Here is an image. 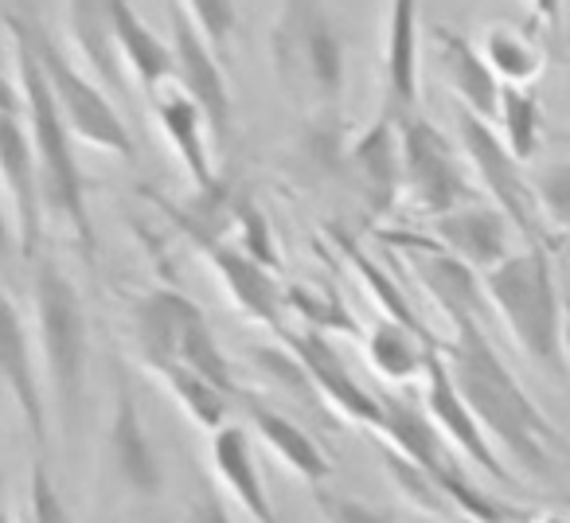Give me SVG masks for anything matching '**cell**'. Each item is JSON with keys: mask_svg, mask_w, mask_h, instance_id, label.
<instances>
[{"mask_svg": "<svg viewBox=\"0 0 570 523\" xmlns=\"http://www.w3.org/2000/svg\"><path fill=\"white\" fill-rule=\"evenodd\" d=\"M442 356L489 442L500 445L512 465L528 468V473H547L551 450L559 445V430L539 411L535 398L520 387L512 367L500 359L497 344L489 341L481 320L450 325V341L442 344Z\"/></svg>", "mask_w": 570, "mask_h": 523, "instance_id": "1", "label": "cell"}, {"mask_svg": "<svg viewBox=\"0 0 570 523\" xmlns=\"http://www.w3.org/2000/svg\"><path fill=\"white\" fill-rule=\"evenodd\" d=\"M12 59H17V90H20V102H24L28 137H32L36 165H40L43 207H48L51 219H59L71 230L82 258L95 262L98 235H95V223H90L87 176H82L79 157H75V134L67 126L63 110L56 106V98H51V87L43 79V67L36 59V51L17 32H12Z\"/></svg>", "mask_w": 570, "mask_h": 523, "instance_id": "2", "label": "cell"}, {"mask_svg": "<svg viewBox=\"0 0 570 523\" xmlns=\"http://www.w3.org/2000/svg\"><path fill=\"white\" fill-rule=\"evenodd\" d=\"M484 294H489L492 313L504 320L515 348L543 372L559 375L562 356H567V344H562L567 302L554 286L551 250H531V246L515 250L497 270L484 274Z\"/></svg>", "mask_w": 570, "mask_h": 523, "instance_id": "3", "label": "cell"}, {"mask_svg": "<svg viewBox=\"0 0 570 523\" xmlns=\"http://www.w3.org/2000/svg\"><path fill=\"white\" fill-rule=\"evenodd\" d=\"M269 59L289 102L333 114L344 95V36L321 0H282L269 28Z\"/></svg>", "mask_w": 570, "mask_h": 523, "instance_id": "4", "label": "cell"}, {"mask_svg": "<svg viewBox=\"0 0 570 523\" xmlns=\"http://www.w3.org/2000/svg\"><path fill=\"white\" fill-rule=\"evenodd\" d=\"M32 302H36V336L48 387L59 403L67 434H79L82 403H87V364H90V333L87 309L75 282L43 254L32 266Z\"/></svg>", "mask_w": 570, "mask_h": 523, "instance_id": "5", "label": "cell"}, {"mask_svg": "<svg viewBox=\"0 0 570 523\" xmlns=\"http://www.w3.org/2000/svg\"><path fill=\"white\" fill-rule=\"evenodd\" d=\"M129 333H134L137 356L153 375H165L168 367H188L227 395H238L230 359L223 356L204 309L180 289L157 286L137 297L129 305Z\"/></svg>", "mask_w": 570, "mask_h": 523, "instance_id": "6", "label": "cell"}, {"mask_svg": "<svg viewBox=\"0 0 570 523\" xmlns=\"http://www.w3.org/2000/svg\"><path fill=\"white\" fill-rule=\"evenodd\" d=\"M9 32L24 36L28 48L36 51V59H40V67H43V79H48V87H51V98H56V106L63 110L75 141H87L102 152L134 160V152H137L134 137H129V126L121 121V114L114 110L102 82L87 79L36 20L20 17V12H9Z\"/></svg>", "mask_w": 570, "mask_h": 523, "instance_id": "7", "label": "cell"}, {"mask_svg": "<svg viewBox=\"0 0 570 523\" xmlns=\"http://www.w3.org/2000/svg\"><path fill=\"white\" fill-rule=\"evenodd\" d=\"M453 129H458V145L469 165H473L481 188L489 191L492 204L512 219L523 246H531V250H554V238H551V230H547L543 211H539L535 188H531V172L512 157V149H508L504 137L497 134V126L476 118L465 106H458Z\"/></svg>", "mask_w": 570, "mask_h": 523, "instance_id": "8", "label": "cell"}, {"mask_svg": "<svg viewBox=\"0 0 570 523\" xmlns=\"http://www.w3.org/2000/svg\"><path fill=\"white\" fill-rule=\"evenodd\" d=\"M145 196H149L153 204H157L160 211L173 219V227L180 230V235L188 238L199 254H204L207 266L215 270V278L223 282V289H227V297L235 302V309L243 313V317H250V320H258V325L282 333V302H285V294H282V286L274 282V270H269V266H262V262L254 258V254H246L238 243H230L227 235H219V230H212L207 223H199L188 207H176L168 196L149 191V188H145Z\"/></svg>", "mask_w": 570, "mask_h": 523, "instance_id": "9", "label": "cell"}, {"mask_svg": "<svg viewBox=\"0 0 570 523\" xmlns=\"http://www.w3.org/2000/svg\"><path fill=\"white\" fill-rule=\"evenodd\" d=\"M399 141H403V196L411 199V207L438 219L481 199V191L469 180V160L461 145H453L434 121H426L422 114H406L399 118Z\"/></svg>", "mask_w": 570, "mask_h": 523, "instance_id": "10", "label": "cell"}, {"mask_svg": "<svg viewBox=\"0 0 570 523\" xmlns=\"http://www.w3.org/2000/svg\"><path fill=\"white\" fill-rule=\"evenodd\" d=\"M0 165H4V191H9L12 207V227H17V243L24 262L43 258V184L40 165H36L32 137H28L24 102H20L17 79L4 87V110H0Z\"/></svg>", "mask_w": 570, "mask_h": 523, "instance_id": "11", "label": "cell"}, {"mask_svg": "<svg viewBox=\"0 0 570 523\" xmlns=\"http://www.w3.org/2000/svg\"><path fill=\"white\" fill-rule=\"evenodd\" d=\"M106 461L114 468V481L121 484L129 504L149 507L153 500H160L165 489V468H160L157 445H153L149 430H145L141 406L129 387V379L121 375V367H114V398H110V426H106Z\"/></svg>", "mask_w": 570, "mask_h": 523, "instance_id": "12", "label": "cell"}, {"mask_svg": "<svg viewBox=\"0 0 570 523\" xmlns=\"http://www.w3.org/2000/svg\"><path fill=\"white\" fill-rule=\"evenodd\" d=\"M277 336H282L285 348L302 359L313 391H317L336 414H344L352 426L383 434V395H372V391L348 372L344 356L336 352V344L328 341L325 333H317V328H305V333L282 328Z\"/></svg>", "mask_w": 570, "mask_h": 523, "instance_id": "13", "label": "cell"}, {"mask_svg": "<svg viewBox=\"0 0 570 523\" xmlns=\"http://www.w3.org/2000/svg\"><path fill=\"white\" fill-rule=\"evenodd\" d=\"M387 243L406 254V266L414 270L419 286L438 302V309L445 313L450 325H458V320H481L484 325L489 320L492 305L489 294H484V274H476L473 266L453 258L450 250H442L434 238L391 235Z\"/></svg>", "mask_w": 570, "mask_h": 523, "instance_id": "14", "label": "cell"}, {"mask_svg": "<svg viewBox=\"0 0 570 523\" xmlns=\"http://www.w3.org/2000/svg\"><path fill=\"white\" fill-rule=\"evenodd\" d=\"M173 59H176V87L191 98V102L204 110L207 126L215 137L230 134V118H235V106H230V87L227 75H223L215 48L207 43V36L191 24V17L184 12V4H173Z\"/></svg>", "mask_w": 570, "mask_h": 523, "instance_id": "15", "label": "cell"}, {"mask_svg": "<svg viewBox=\"0 0 570 523\" xmlns=\"http://www.w3.org/2000/svg\"><path fill=\"white\" fill-rule=\"evenodd\" d=\"M422 406L430 411V418L438 422L445 437L481 468L484 476L504 484L508 481V465L497 457V445L489 442V434L481 430V422L473 418L469 403L461 398L458 383H453L450 367H445L442 344H430L426 352V375H422Z\"/></svg>", "mask_w": 570, "mask_h": 523, "instance_id": "16", "label": "cell"}, {"mask_svg": "<svg viewBox=\"0 0 570 523\" xmlns=\"http://www.w3.org/2000/svg\"><path fill=\"white\" fill-rule=\"evenodd\" d=\"M344 168H348L356 191L364 196L367 211L375 219H383L403 199V141H399V121L391 114L375 118L344 149Z\"/></svg>", "mask_w": 570, "mask_h": 523, "instance_id": "17", "label": "cell"}, {"mask_svg": "<svg viewBox=\"0 0 570 523\" xmlns=\"http://www.w3.org/2000/svg\"><path fill=\"white\" fill-rule=\"evenodd\" d=\"M434 243L442 250H450L453 258H461L465 266H473L476 274H492L500 262L512 258V238L515 227L497 204H465L458 211H445L434 219Z\"/></svg>", "mask_w": 570, "mask_h": 523, "instance_id": "18", "label": "cell"}, {"mask_svg": "<svg viewBox=\"0 0 570 523\" xmlns=\"http://www.w3.org/2000/svg\"><path fill=\"white\" fill-rule=\"evenodd\" d=\"M153 106V118H157L160 134L165 141L173 145V152L180 157L184 172L191 176L199 196H212L219 191V180H215V168H212V152H207V118L188 95H184L176 82H168L165 90L149 98Z\"/></svg>", "mask_w": 570, "mask_h": 523, "instance_id": "19", "label": "cell"}, {"mask_svg": "<svg viewBox=\"0 0 570 523\" xmlns=\"http://www.w3.org/2000/svg\"><path fill=\"white\" fill-rule=\"evenodd\" d=\"M207 465H212L215 481L223 484V492H227L254 523H277L269 492H266V484H262L258 461H254V445L243 426L230 422L219 434L207 437Z\"/></svg>", "mask_w": 570, "mask_h": 523, "instance_id": "20", "label": "cell"}, {"mask_svg": "<svg viewBox=\"0 0 570 523\" xmlns=\"http://www.w3.org/2000/svg\"><path fill=\"white\" fill-rule=\"evenodd\" d=\"M434 40H438V67H442L445 82H450V90L458 95V102L484 121L500 118L504 82L497 79V71L489 67L484 51H476L465 36L453 32V28H445V24L434 28Z\"/></svg>", "mask_w": 570, "mask_h": 523, "instance_id": "21", "label": "cell"}, {"mask_svg": "<svg viewBox=\"0 0 570 523\" xmlns=\"http://www.w3.org/2000/svg\"><path fill=\"white\" fill-rule=\"evenodd\" d=\"M419 4L422 0H391V17H387V59H383V71H387V110L391 118H406V114H419Z\"/></svg>", "mask_w": 570, "mask_h": 523, "instance_id": "22", "label": "cell"}, {"mask_svg": "<svg viewBox=\"0 0 570 523\" xmlns=\"http://www.w3.org/2000/svg\"><path fill=\"white\" fill-rule=\"evenodd\" d=\"M4 383H9V395L17 403L20 418H24L28 437L43 453V445H48V403H43L40 379L32 372V341H28L24 313H20L17 297H4Z\"/></svg>", "mask_w": 570, "mask_h": 523, "instance_id": "23", "label": "cell"}, {"mask_svg": "<svg viewBox=\"0 0 570 523\" xmlns=\"http://www.w3.org/2000/svg\"><path fill=\"white\" fill-rule=\"evenodd\" d=\"M110 28H114V43H118L129 75H134L145 95L153 98L157 90H165L168 82L176 79L173 43H165L145 24L141 12L134 9V0H110Z\"/></svg>", "mask_w": 570, "mask_h": 523, "instance_id": "24", "label": "cell"}, {"mask_svg": "<svg viewBox=\"0 0 570 523\" xmlns=\"http://www.w3.org/2000/svg\"><path fill=\"white\" fill-rule=\"evenodd\" d=\"M383 395V437L395 453L411 457L414 465H422L426 473L434 476H445L453 473V461H450V450L442 442V430L438 422L430 418V411L414 398H403L395 391H380Z\"/></svg>", "mask_w": 570, "mask_h": 523, "instance_id": "25", "label": "cell"}, {"mask_svg": "<svg viewBox=\"0 0 570 523\" xmlns=\"http://www.w3.org/2000/svg\"><path fill=\"white\" fill-rule=\"evenodd\" d=\"M243 406H246V414H250V426L258 430L262 442L274 450V457H282V465L289 468V473H297L305 484H313V489H321V484L328 481L333 465H328L325 450H321L294 418H285L282 411L266 406L262 398H243Z\"/></svg>", "mask_w": 570, "mask_h": 523, "instance_id": "26", "label": "cell"}, {"mask_svg": "<svg viewBox=\"0 0 570 523\" xmlns=\"http://www.w3.org/2000/svg\"><path fill=\"white\" fill-rule=\"evenodd\" d=\"M67 24H71V40L82 51L87 67L98 75L106 90L121 95L126 90V59H121L118 43H114L110 28V0H67Z\"/></svg>", "mask_w": 570, "mask_h": 523, "instance_id": "27", "label": "cell"}, {"mask_svg": "<svg viewBox=\"0 0 570 523\" xmlns=\"http://www.w3.org/2000/svg\"><path fill=\"white\" fill-rule=\"evenodd\" d=\"M430 344H438V341H426V336L411 333V328L399 325V320L380 317L372 325V333H367L364 348H367V364L387 383H411L426 375Z\"/></svg>", "mask_w": 570, "mask_h": 523, "instance_id": "28", "label": "cell"}, {"mask_svg": "<svg viewBox=\"0 0 570 523\" xmlns=\"http://www.w3.org/2000/svg\"><path fill=\"white\" fill-rule=\"evenodd\" d=\"M481 51L504 87H535V79L547 67L543 43L531 32H520V28H508V24H492L484 32Z\"/></svg>", "mask_w": 570, "mask_h": 523, "instance_id": "29", "label": "cell"}, {"mask_svg": "<svg viewBox=\"0 0 570 523\" xmlns=\"http://www.w3.org/2000/svg\"><path fill=\"white\" fill-rule=\"evenodd\" d=\"M157 379L165 383L168 395L176 398V406H180V411L188 414V418L196 422L207 437L219 434L223 426H230L227 422L230 418V395L223 387H215L212 379L188 372V367H168V372L157 375Z\"/></svg>", "mask_w": 570, "mask_h": 523, "instance_id": "30", "label": "cell"}, {"mask_svg": "<svg viewBox=\"0 0 570 523\" xmlns=\"http://www.w3.org/2000/svg\"><path fill=\"white\" fill-rule=\"evenodd\" d=\"M500 137L520 165H528L543 145V106L535 87H504L500 95Z\"/></svg>", "mask_w": 570, "mask_h": 523, "instance_id": "31", "label": "cell"}, {"mask_svg": "<svg viewBox=\"0 0 570 523\" xmlns=\"http://www.w3.org/2000/svg\"><path fill=\"white\" fill-rule=\"evenodd\" d=\"M383 468H387V476L395 481V489L406 496V504H414L426 515L461 520V512L453 507V500H450V492L442 489V481H438L434 473H426L422 465H414L411 457H403V453H395V450H383Z\"/></svg>", "mask_w": 570, "mask_h": 523, "instance_id": "32", "label": "cell"}, {"mask_svg": "<svg viewBox=\"0 0 570 523\" xmlns=\"http://www.w3.org/2000/svg\"><path fill=\"white\" fill-rule=\"evenodd\" d=\"M344 254H348V262L356 266V274H360V282H364L367 289L375 294V302L383 305V317H391V320H399V325H406L411 333H419V336H426V341H434V336L422 328V320L414 317V309L406 305V294L395 286V282L387 278V274L375 266L372 258H367L364 250H360L356 243H344Z\"/></svg>", "mask_w": 570, "mask_h": 523, "instance_id": "33", "label": "cell"}, {"mask_svg": "<svg viewBox=\"0 0 570 523\" xmlns=\"http://www.w3.org/2000/svg\"><path fill=\"white\" fill-rule=\"evenodd\" d=\"M531 188H535L539 211H543L547 227L570 235V157L539 165L531 172Z\"/></svg>", "mask_w": 570, "mask_h": 523, "instance_id": "34", "label": "cell"}, {"mask_svg": "<svg viewBox=\"0 0 570 523\" xmlns=\"http://www.w3.org/2000/svg\"><path fill=\"white\" fill-rule=\"evenodd\" d=\"M24 523H75L71 507H67L63 496H59L56 476H51L43 453H36L32 476H28V520Z\"/></svg>", "mask_w": 570, "mask_h": 523, "instance_id": "35", "label": "cell"}, {"mask_svg": "<svg viewBox=\"0 0 570 523\" xmlns=\"http://www.w3.org/2000/svg\"><path fill=\"white\" fill-rule=\"evenodd\" d=\"M180 4L191 17V24L207 36L212 48H227L230 36H235V24H238L235 0H180Z\"/></svg>", "mask_w": 570, "mask_h": 523, "instance_id": "36", "label": "cell"}, {"mask_svg": "<svg viewBox=\"0 0 570 523\" xmlns=\"http://www.w3.org/2000/svg\"><path fill=\"white\" fill-rule=\"evenodd\" d=\"M285 302L294 305V309L302 313L305 320H309V328H317V333H325V328H348V333H356L352 317L344 313V305L336 302L333 294H321V289L294 286L289 294H285Z\"/></svg>", "mask_w": 570, "mask_h": 523, "instance_id": "37", "label": "cell"}, {"mask_svg": "<svg viewBox=\"0 0 570 523\" xmlns=\"http://www.w3.org/2000/svg\"><path fill=\"white\" fill-rule=\"evenodd\" d=\"M317 507L325 515V523H399V515L387 512V507H375L367 500L344 496V492H328V489H317Z\"/></svg>", "mask_w": 570, "mask_h": 523, "instance_id": "38", "label": "cell"}, {"mask_svg": "<svg viewBox=\"0 0 570 523\" xmlns=\"http://www.w3.org/2000/svg\"><path fill=\"white\" fill-rule=\"evenodd\" d=\"M180 523H238V520H230V512L223 507V500L215 496V489H204L191 500V507L184 512Z\"/></svg>", "mask_w": 570, "mask_h": 523, "instance_id": "39", "label": "cell"}, {"mask_svg": "<svg viewBox=\"0 0 570 523\" xmlns=\"http://www.w3.org/2000/svg\"><path fill=\"white\" fill-rule=\"evenodd\" d=\"M512 523H570V504H554V507H512Z\"/></svg>", "mask_w": 570, "mask_h": 523, "instance_id": "40", "label": "cell"}, {"mask_svg": "<svg viewBox=\"0 0 570 523\" xmlns=\"http://www.w3.org/2000/svg\"><path fill=\"white\" fill-rule=\"evenodd\" d=\"M528 4H531V20H535L543 32H559L567 0H528Z\"/></svg>", "mask_w": 570, "mask_h": 523, "instance_id": "41", "label": "cell"}, {"mask_svg": "<svg viewBox=\"0 0 570 523\" xmlns=\"http://www.w3.org/2000/svg\"><path fill=\"white\" fill-rule=\"evenodd\" d=\"M562 344H567V364H570V297H567V333H562Z\"/></svg>", "mask_w": 570, "mask_h": 523, "instance_id": "42", "label": "cell"}, {"mask_svg": "<svg viewBox=\"0 0 570 523\" xmlns=\"http://www.w3.org/2000/svg\"><path fill=\"white\" fill-rule=\"evenodd\" d=\"M12 523H24V520H12Z\"/></svg>", "mask_w": 570, "mask_h": 523, "instance_id": "43", "label": "cell"}, {"mask_svg": "<svg viewBox=\"0 0 570 523\" xmlns=\"http://www.w3.org/2000/svg\"><path fill=\"white\" fill-rule=\"evenodd\" d=\"M500 523H512V520H500Z\"/></svg>", "mask_w": 570, "mask_h": 523, "instance_id": "44", "label": "cell"}]
</instances>
